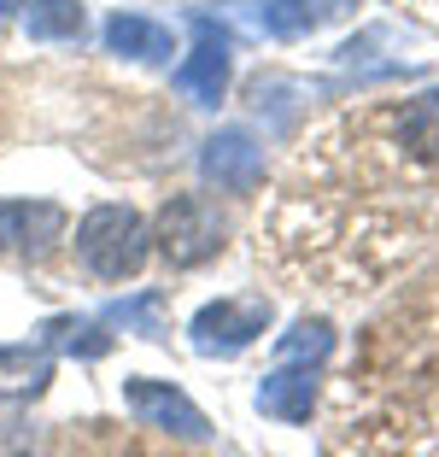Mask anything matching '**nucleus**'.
Returning a JSON list of instances; mask_svg holds the SVG:
<instances>
[{"label": "nucleus", "instance_id": "1", "mask_svg": "<svg viewBox=\"0 0 439 457\" xmlns=\"http://www.w3.org/2000/svg\"><path fill=\"white\" fill-rule=\"evenodd\" d=\"M146 241H153V235H146L141 212H129V205H100V212H88L82 228H77V258L100 282H123V276L141 270Z\"/></svg>", "mask_w": 439, "mask_h": 457}, {"label": "nucleus", "instance_id": "2", "mask_svg": "<svg viewBox=\"0 0 439 457\" xmlns=\"http://www.w3.org/2000/svg\"><path fill=\"white\" fill-rule=\"evenodd\" d=\"M217 246H223V217H217L211 200L176 194L159 212V253L170 258L176 270H194V264H205V258H217Z\"/></svg>", "mask_w": 439, "mask_h": 457}, {"label": "nucleus", "instance_id": "3", "mask_svg": "<svg viewBox=\"0 0 439 457\" xmlns=\"http://www.w3.org/2000/svg\"><path fill=\"white\" fill-rule=\"evenodd\" d=\"M269 328V299H217L194 317V346L205 358H235Z\"/></svg>", "mask_w": 439, "mask_h": 457}, {"label": "nucleus", "instance_id": "4", "mask_svg": "<svg viewBox=\"0 0 439 457\" xmlns=\"http://www.w3.org/2000/svg\"><path fill=\"white\" fill-rule=\"evenodd\" d=\"M205 176L223 194H253L264 182V147L246 129H217L205 141Z\"/></svg>", "mask_w": 439, "mask_h": 457}, {"label": "nucleus", "instance_id": "5", "mask_svg": "<svg viewBox=\"0 0 439 457\" xmlns=\"http://www.w3.org/2000/svg\"><path fill=\"white\" fill-rule=\"evenodd\" d=\"M194 29H200V47H194V59L182 65V88L200 106H217L223 100V82H228V29L211 24V18H194Z\"/></svg>", "mask_w": 439, "mask_h": 457}, {"label": "nucleus", "instance_id": "6", "mask_svg": "<svg viewBox=\"0 0 439 457\" xmlns=\"http://www.w3.org/2000/svg\"><path fill=\"white\" fill-rule=\"evenodd\" d=\"M258 411L276 422H311L317 411V363H281L258 381Z\"/></svg>", "mask_w": 439, "mask_h": 457}, {"label": "nucleus", "instance_id": "7", "mask_svg": "<svg viewBox=\"0 0 439 457\" xmlns=\"http://www.w3.org/2000/svg\"><path fill=\"white\" fill-rule=\"evenodd\" d=\"M129 404L141 411L146 422H159V428L182 434V440H205V434H211V428H205V417L170 387V381H129Z\"/></svg>", "mask_w": 439, "mask_h": 457}, {"label": "nucleus", "instance_id": "8", "mask_svg": "<svg viewBox=\"0 0 439 457\" xmlns=\"http://www.w3.org/2000/svg\"><path fill=\"white\" fill-rule=\"evenodd\" d=\"M334 12H340V0H258L253 18L269 29V36L293 41V36H311V29H322Z\"/></svg>", "mask_w": 439, "mask_h": 457}, {"label": "nucleus", "instance_id": "9", "mask_svg": "<svg viewBox=\"0 0 439 457\" xmlns=\"http://www.w3.org/2000/svg\"><path fill=\"white\" fill-rule=\"evenodd\" d=\"M399 147L422 164H439V88L416 95L410 106L399 112Z\"/></svg>", "mask_w": 439, "mask_h": 457}, {"label": "nucleus", "instance_id": "10", "mask_svg": "<svg viewBox=\"0 0 439 457\" xmlns=\"http://www.w3.org/2000/svg\"><path fill=\"white\" fill-rule=\"evenodd\" d=\"M106 41L118 47V54H135V59H164L170 54V29L153 24V18H112Z\"/></svg>", "mask_w": 439, "mask_h": 457}, {"label": "nucleus", "instance_id": "11", "mask_svg": "<svg viewBox=\"0 0 439 457\" xmlns=\"http://www.w3.org/2000/svg\"><path fill=\"white\" fill-rule=\"evenodd\" d=\"M47 352H29V346H18V352H0V393H41L47 387Z\"/></svg>", "mask_w": 439, "mask_h": 457}, {"label": "nucleus", "instance_id": "12", "mask_svg": "<svg viewBox=\"0 0 439 457\" xmlns=\"http://www.w3.org/2000/svg\"><path fill=\"white\" fill-rule=\"evenodd\" d=\"M334 352V328L322 317H305V323H293V335L276 346V363H322Z\"/></svg>", "mask_w": 439, "mask_h": 457}, {"label": "nucleus", "instance_id": "13", "mask_svg": "<svg viewBox=\"0 0 439 457\" xmlns=\"http://www.w3.org/2000/svg\"><path fill=\"white\" fill-rule=\"evenodd\" d=\"M29 29L36 36H82V6H70V0H29Z\"/></svg>", "mask_w": 439, "mask_h": 457}, {"label": "nucleus", "instance_id": "14", "mask_svg": "<svg viewBox=\"0 0 439 457\" xmlns=\"http://www.w3.org/2000/svg\"><path fill=\"white\" fill-rule=\"evenodd\" d=\"M6 6H12V0H0V12H6Z\"/></svg>", "mask_w": 439, "mask_h": 457}]
</instances>
